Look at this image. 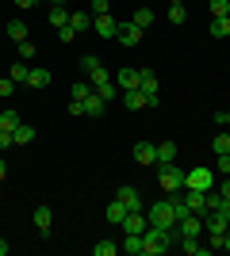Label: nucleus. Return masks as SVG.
<instances>
[{
  "instance_id": "30",
  "label": "nucleus",
  "mask_w": 230,
  "mask_h": 256,
  "mask_svg": "<svg viewBox=\"0 0 230 256\" xmlns=\"http://www.w3.org/2000/svg\"><path fill=\"white\" fill-rule=\"evenodd\" d=\"M131 20H134V23H138V27L146 31V27H153V12H150V8H138V12L131 16Z\"/></svg>"
},
{
  "instance_id": "27",
  "label": "nucleus",
  "mask_w": 230,
  "mask_h": 256,
  "mask_svg": "<svg viewBox=\"0 0 230 256\" xmlns=\"http://www.w3.org/2000/svg\"><path fill=\"white\" fill-rule=\"evenodd\" d=\"M108 80H111V73H108V69H104V65H100V69H92V73H88V84H92V92H96L100 84H108Z\"/></svg>"
},
{
  "instance_id": "15",
  "label": "nucleus",
  "mask_w": 230,
  "mask_h": 256,
  "mask_svg": "<svg viewBox=\"0 0 230 256\" xmlns=\"http://www.w3.org/2000/svg\"><path fill=\"white\" fill-rule=\"evenodd\" d=\"M50 27H54V31L69 27V8L66 4H50Z\"/></svg>"
},
{
  "instance_id": "51",
  "label": "nucleus",
  "mask_w": 230,
  "mask_h": 256,
  "mask_svg": "<svg viewBox=\"0 0 230 256\" xmlns=\"http://www.w3.org/2000/svg\"><path fill=\"white\" fill-rule=\"evenodd\" d=\"M50 4H66V0H50Z\"/></svg>"
},
{
  "instance_id": "4",
  "label": "nucleus",
  "mask_w": 230,
  "mask_h": 256,
  "mask_svg": "<svg viewBox=\"0 0 230 256\" xmlns=\"http://www.w3.org/2000/svg\"><path fill=\"white\" fill-rule=\"evenodd\" d=\"M184 188H192V192H211L215 188V168H188L184 172Z\"/></svg>"
},
{
  "instance_id": "24",
  "label": "nucleus",
  "mask_w": 230,
  "mask_h": 256,
  "mask_svg": "<svg viewBox=\"0 0 230 256\" xmlns=\"http://www.w3.org/2000/svg\"><path fill=\"white\" fill-rule=\"evenodd\" d=\"M12 138H16V146H31L39 134H35V126H23V122H20V126L12 130Z\"/></svg>"
},
{
  "instance_id": "16",
  "label": "nucleus",
  "mask_w": 230,
  "mask_h": 256,
  "mask_svg": "<svg viewBox=\"0 0 230 256\" xmlns=\"http://www.w3.org/2000/svg\"><path fill=\"white\" fill-rule=\"evenodd\" d=\"M115 84H119V92L138 88V69H119V73H115Z\"/></svg>"
},
{
  "instance_id": "23",
  "label": "nucleus",
  "mask_w": 230,
  "mask_h": 256,
  "mask_svg": "<svg viewBox=\"0 0 230 256\" xmlns=\"http://www.w3.org/2000/svg\"><path fill=\"white\" fill-rule=\"evenodd\" d=\"M69 27L73 31H88L92 27V12H69Z\"/></svg>"
},
{
  "instance_id": "35",
  "label": "nucleus",
  "mask_w": 230,
  "mask_h": 256,
  "mask_svg": "<svg viewBox=\"0 0 230 256\" xmlns=\"http://www.w3.org/2000/svg\"><path fill=\"white\" fill-rule=\"evenodd\" d=\"M0 126H4V130H16V126H20V115H16V111H0Z\"/></svg>"
},
{
  "instance_id": "21",
  "label": "nucleus",
  "mask_w": 230,
  "mask_h": 256,
  "mask_svg": "<svg viewBox=\"0 0 230 256\" xmlns=\"http://www.w3.org/2000/svg\"><path fill=\"white\" fill-rule=\"evenodd\" d=\"M180 248H184L188 256H207L211 252L207 245H199V237H180Z\"/></svg>"
},
{
  "instance_id": "37",
  "label": "nucleus",
  "mask_w": 230,
  "mask_h": 256,
  "mask_svg": "<svg viewBox=\"0 0 230 256\" xmlns=\"http://www.w3.org/2000/svg\"><path fill=\"white\" fill-rule=\"evenodd\" d=\"M88 92H92V84H88V80H77V84L69 88V96H73V100H85Z\"/></svg>"
},
{
  "instance_id": "47",
  "label": "nucleus",
  "mask_w": 230,
  "mask_h": 256,
  "mask_svg": "<svg viewBox=\"0 0 230 256\" xmlns=\"http://www.w3.org/2000/svg\"><path fill=\"white\" fill-rule=\"evenodd\" d=\"M8 252H12V245L4 241V237H0V256H8Z\"/></svg>"
},
{
  "instance_id": "34",
  "label": "nucleus",
  "mask_w": 230,
  "mask_h": 256,
  "mask_svg": "<svg viewBox=\"0 0 230 256\" xmlns=\"http://www.w3.org/2000/svg\"><path fill=\"white\" fill-rule=\"evenodd\" d=\"M16 46H20V62H31L35 54H39V50H35V42H31V38H23V42H16Z\"/></svg>"
},
{
  "instance_id": "20",
  "label": "nucleus",
  "mask_w": 230,
  "mask_h": 256,
  "mask_svg": "<svg viewBox=\"0 0 230 256\" xmlns=\"http://www.w3.org/2000/svg\"><path fill=\"white\" fill-rule=\"evenodd\" d=\"M176 160V142H161V146H157V168H161V164H173Z\"/></svg>"
},
{
  "instance_id": "41",
  "label": "nucleus",
  "mask_w": 230,
  "mask_h": 256,
  "mask_svg": "<svg viewBox=\"0 0 230 256\" xmlns=\"http://www.w3.org/2000/svg\"><path fill=\"white\" fill-rule=\"evenodd\" d=\"M211 16H230V0H211Z\"/></svg>"
},
{
  "instance_id": "3",
  "label": "nucleus",
  "mask_w": 230,
  "mask_h": 256,
  "mask_svg": "<svg viewBox=\"0 0 230 256\" xmlns=\"http://www.w3.org/2000/svg\"><path fill=\"white\" fill-rule=\"evenodd\" d=\"M150 226H161V230H173L176 226V210H173V199H157V203L150 206Z\"/></svg>"
},
{
  "instance_id": "52",
  "label": "nucleus",
  "mask_w": 230,
  "mask_h": 256,
  "mask_svg": "<svg viewBox=\"0 0 230 256\" xmlns=\"http://www.w3.org/2000/svg\"><path fill=\"white\" fill-rule=\"evenodd\" d=\"M173 4H184V0H173Z\"/></svg>"
},
{
  "instance_id": "13",
  "label": "nucleus",
  "mask_w": 230,
  "mask_h": 256,
  "mask_svg": "<svg viewBox=\"0 0 230 256\" xmlns=\"http://www.w3.org/2000/svg\"><path fill=\"white\" fill-rule=\"evenodd\" d=\"M134 160H138L142 168L157 164V146H150V142H138V146H134Z\"/></svg>"
},
{
  "instance_id": "14",
  "label": "nucleus",
  "mask_w": 230,
  "mask_h": 256,
  "mask_svg": "<svg viewBox=\"0 0 230 256\" xmlns=\"http://www.w3.org/2000/svg\"><path fill=\"white\" fill-rule=\"evenodd\" d=\"M81 104H85V115H92V118H100L104 111H108V100L100 96V92H88V96L81 100Z\"/></svg>"
},
{
  "instance_id": "17",
  "label": "nucleus",
  "mask_w": 230,
  "mask_h": 256,
  "mask_svg": "<svg viewBox=\"0 0 230 256\" xmlns=\"http://www.w3.org/2000/svg\"><path fill=\"white\" fill-rule=\"evenodd\" d=\"M123 252L142 256V252H146V237H142V234H127V237H123Z\"/></svg>"
},
{
  "instance_id": "53",
  "label": "nucleus",
  "mask_w": 230,
  "mask_h": 256,
  "mask_svg": "<svg viewBox=\"0 0 230 256\" xmlns=\"http://www.w3.org/2000/svg\"><path fill=\"white\" fill-rule=\"evenodd\" d=\"M35 4H39V0H35Z\"/></svg>"
},
{
  "instance_id": "19",
  "label": "nucleus",
  "mask_w": 230,
  "mask_h": 256,
  "mask_svg": "<svg viewBox=\"0 0 230 256\" xmlns=\"http://www.w3.org/2000/svg\"><path fill=\"white\" fill-rule=\"evenodd\" d=\"M207 31H211V38H230V16H215Z\"/></svg>"
},
{
  "instance_id": "44",
  "label": "nucleus",
  "mask_w": 230,
  "mask_h": 256,
  "mask_svg": "<svg viewBox=\"0 0 230 256\" xmlns=\"http://www.w3.org/2000/svg\"><path fill=\"white\" fill-rule=\"evenodd\" d=\"M69 115L81 118V115H85V104H81V100H69Z\"/></svg>"
},
{
  "instance_id": "36",
  "label": "nucleus",
  "mask_w": 230,
  "mask_h": 256,
  "mask_svg": "<svg viewBox=\"0 0 230 256\" xmlns=\"http://www.w3.org/2000/svg\"><path fill=\"white\" fill-rule=\"evenodd\" d=\"M100 65H104V62H100L96 54H85V58H81V69H85V76L92 73V69H100Z\"/></svg>"
},
{
  "instance_id": "22",
  "label": "nucleus",
  "mask_w": 230,
  "mask_h": 256,
  "mask_svg": "<svg viewBox=\"0 0 230 256\" xmlns=\"http://www.w3.org/2000/svg\"><path fill=\"white\" fill-rule=\"evenodd\" d=\"M138 88H142V92H157V73H153V69H138Z\"/></svg>"
},
{
  "instance_id": "28",
  "label": "nucleus",
  "mask_w": 230,
  "mask_h": 256,
  "mask_svg": "<svg viewBox=\"0 0 230 256\" xmlns=\"http://www.w3.org/2000/svg\"><path fill=\"white\" fill-rule=\"evenodd\" d=\"M4 31H8V38H12V42H23V38H27V27H23L20 20H12L8 27H4Z\"/></svg>"
},
{
  "instance_id": "26",
  "label": "nucleus",
  "mask_w": 230,
  "mask_h": 256,
  "mask_svg": "<svg viewBox=\"0 0 230 256\" xmlns=\"http://www.w3.org/2000/svg\"><path fill=\"white\" fill-rule=\"evenodd\" d=\"M50 84V73H46V69H31V73H27V88H46Z\"/></svg>"
},
{
  "instance_id": "2",
  "label": "nucleus",
  "mask_w": 230,
  "mask_h": 256,
  "mask_svg": "<svg viewBox=\"0 0 230 256\" xmlns=\"http://www.w3.org/2000/svg\"><path fill=\"white\" fill-rule=\"evenodd\" d=\"M184 172L188 168H180V164H161V168H157V184H161V192H169V195H176L180 192V188H184Z\"/></svg>"
},
{
  "instance_id": "50",
  "label": "nucleus",
  "mask_w": 230,
  "mask_h": 256,
  "mask_svg": "<svg viewBox=\"0 0 230 256\" xmlns=\"http://www.w3.org/2000/svg\"><path fill=\"white\" fill-rule=\"evenodd\" d=\"M226 248H230V230H226Z\"/></svg>"
},
{
  "instance_id": "46",
  "label": "nucleus",
  "mask_w": 230,
  "mask_h": 256,
  "mask_svg": "<svg viewBox=\"0 0 230 256\" xmlns=\"http://www.w3.org/2000/svg\"><path fill=\"white\" fill-rule=\"evenodd\" d=\"M219 195H222V199H230V180H226V184H219Z\"/></svg>"
},
{
  "instance_id": "31",
  "label": "nucleus",
  "mask_w": 230,
  "mask_h": 256,
  "mask_svg": "<svg viewBox=\"0 0 230 256\" xmlns=\"http://www.w3.org/2000/svg\"><path fill=\"white\" fill-rule=\"evenodd\" d=\"M215 176H230V153H215Z\"/></svg>"
},
{
  "instance_id": "9",
  "label": "nucleus",
  "mask_w": 230,
  "mask_h": 256,
  "mask_svg": "<svg viewBox=\"0 0 230 256\" xmlns=\"http://www.w3.org/2000/svg\"><path fill=\"white\" fill-rule=\"evenodd\" d=\"M199 218H203V230H207V234H226L230 230V218L222 210H207V214H199Z\"/></svg>"
},
{
  "instance_id": "40",
  "label": "nucleus",
  "mask_w": 230,
  "mask_h": 256,
  "mask_svg": "<svg viewBox=\"0 0 230 256\" xmlns=\"http://www.w3.org/2000/svg\"><path fill=\"white\" fill-rule=\"evenodd\" d=\"M88 12H92V16H104V12H111V0H92Z\"/></svg>"
},
{
  "instance_id": "38",
  "label": "nucleus",
  "mask_w": 230,
  "mask_h": 256,
  "mask_svg": "<svg viewBox=\"0 0 230 256\" xmlns=\"http://www.w3.org/2000/svg\"><path fill=\"white\" fill-rule=\"evenodd\" d=\"M115 88H119V84H115V80H108V84H100L96 92H100V96H104V100H108V104H111V100L119 96V92H115Z\"/></svg>"
},
{
  "instance_id": "45",
  "label": "nucleus",
  "mask_w": 230,
  "mask_h": 256,
  "mask_svg": "<svg viewBox=\"0 0 230 256\" xmlns=\"http://www.w3.org/2000/svg\"><path fill=\"white\" fill-rule=\"evenodd\" d=\"M73 34H77L73 27H62V31H58V38H62V42H73Z\"/></svg>"
},
{
  "instance_id": "43",
  "label": "nucleus",
  "mask_w": 230,
  "mask_h": 256,
  "mask_svg": "<svg viewBox=\"0 0 230 256\" xmlns=\"http://www.w3.org/2000/svg\"><path fill=\"white\" fill-rule=\"evenodd\" d=\"M211 122H219V126H230V111H215V115H211Z\"/></svg>"
},
{
  "instance_id": "10",
  "label": "nucleus",
  "mask_w": 230,
  "mask_h": 256,
  "mask_svg": "<svg viewBox=\"0 0 230 256\" xmlns=\"http://www.w3.org/2000/svg\"><path fill=\"white\" fill-rule=\"evenodd\" d=\"M92 27H96L100 38H115V27H119V20H115L111 12H104V16H92Z\"/></svg>"
},
{
  "instance_id": "6",
  "label": "nucleus",
  "mask_w": 230,
  "mask_h": 256,
  "mask_svg": "<svg viewBox=\"0 0 230 256\" xmlns=\"http://www.w3.org/2000/svg\"><path fill=\"white\" fill-rule=\"evenodd\" d=\"M115 42L127 46V50H131V46H138V42H142V27H138L134 20H123L119 27H115Z\"/></svg>"
},
{
  "instance_id": "33",
  "label": "nucleus",
  "mask_w": 230,
  "mask_h": 256,
  "mask_svg": "<svg viewBox=\"0 0 230 256\" xmlns=\"http://www.w3.org/2000/svg\"><path fill=\"white\" fill-rule=\"evenodd\" d=\"M211 150H215V153H230V134H226V130H222V134H215Z\"/></svg>"
},
{
  "instance_id": "7",
  "label": "nucleus",
  "mask_w": 230,
  "mask_h": 256,
  "mask_svg": "<svg viewBox=\"0 0 230 256\" xmlns=\"http://www.w3.org/2000/svg\"><path fill=\"white\" fill-rule=\"evenodd\" d=\"M115 199H119L127 210H146V206H142V195H138L134 184H119V188H115Z\"/></svg>"
},
{
  "instance_id": "5",
  "label": "nucleus",
  "mask_w": 230,
  "mask_h": 256,
  "mask_svg": "<svg viewBox=\"0 0 230 256\" xmlns=\"http://www.w3.org/2000/svg\"><path fill=\"white\" fill-rule=\"evenodd\" d=\"M123 107H127V111L157 107V92H142V88H131V92H123Z\"/></svg>"
},
{
  "instance_id": "32",
  "label": "nucleus",
  "mask_w": 230,
  "mask_h": 256,
  "mask_svg": "<svg viewBox=\"0 0 230 256\" xmlns=\"http://www.w3.org/2000/svg\"><path fill=\"white\" fill-rule=\"evenodd\" d=\"M188 20V12H184V4H173V8H169V23H173V27H180V23Z\"/></svg>"
},
{
  "instance_id": "25",
  "label": "nucleus",
  "mask_w": 230,
  "mask_h": 256,
  "mask_svg": "<svg viewBox=\"0 0 230 256\" xmlns=\"http://www.w3.org/2000/svg\"><path fill=\"white\" fill-rule=\"evenodd\" d=\"M27 73H31V65H27V62H12V69H8V76L16 80V84H27Z\"/></svg>"
},
{
  "instance_id": "11",
  "label": "nucleus",
  "mask_w": 230,
  "mask_h": 256,
  "mask_svg": "<svg viewBox=\"0 0 230 256\" xmlns=\"http://www.w3.org/2000/svg\"><path fill=\"white\" fill-rule=\"evenodd\" d=\"M31 218H35V230L43 237H50V230H54V210H50V206H35Z\"/></svg>"
},
{
  "instance_id": "1",
  "label": "nucleus",
  "mask_w": 230,
  "mask_h": 256,
  "mask_svg": "<svg viewBox=\"0 0 230 256\" xmlns=\"http://www.w3.org/2000/svg\"><path fill=\"white\" fill-rule=\"evenodd\" d=\"M146 252L142 256H161V252H169V248L176 245V241H180V237H176V226L173 230H161V226H146Z\"/></svg>"
},
{
  "instance_id": "18",
  "label": "nucleus",
  "mask_w": 230,
  "mask_h": 256,
  "mask_svg": "<svg viewBox=\"0 0 230 256\" xmlns=\"http://www.w3.org/2000/svg\"><path fill=\"white\" fill-rule=\"evenodd\" d=\"M127 214H131V210H127V206H123L119 199H111V203H108V210H104V218H108L111 226H123V218H127Z\"/></svg>"
},
{
  "instance_id": "12",
  "label": "nucleus",
  "mask_w": 230,
  "mask_h": 256,
  "mask_svg": "<svg viewBox=\"0 0 230 256\" xmlns=\"http://www.w3.org/2000/svg\"><path fill=\"white\" fill-rule=\"evenodd\" d=\"M146 226H150L146 210H131L127 218H123V234H146Z\"/></svg>"
},
{
  "instance_id": "42",
  "label": "nucleus",
  "mask_w": 230,
  "mask_h": 256,
  "mask_svg": "<svg viewBox=\"0 0 230 256\" xmlns=\"http://www.w3.org/2000/svg\"><path fill=\"white\" fill-rule=\"evenodd\" d=\"M12 146H16V138H12V130H4V126H0V150H12Z\"/></svg>"
},
{
  "instance_id": "48",
  "label": "nucleus",
  "mask_w": 230,
  "mask_h": 256,
  "mask_svg": "<svg viewBox=\"0 0 230 256\" xmlns=\"http://www.w3.org/2000/svg\"><path fill=\"white\" fill-rule=\"evenodd\" d=\"M12 4H20V8H31L35 0H12Z\"/></svg>"
},
{
  "instance_id": "8",
  "label": "nucleus",
  "mask_w": 230,
  "mask_h": 256,
  "mask_svg": "<svg viewBox=\"0 0 230 256\" xmlns=\"http://www.w3.org/2000/svg\"><path fill=\"white\" fill-rule=\"evenodd\" d=\"M199 234H203V218L199 214H184L176 222V237H199Z\"/></svg>"
},
{
  "instance_id": "39",
  "label": "nucleus",
  "mask_w": 230,
  "mask_h": 256,
  "mask_svg": "<svg viewBox=\"0 0 230 256\" xmlns=\"http://www.w3.org/2000/svg\"><path fill=\"white\" fill-rule=\"evenodd\" d=\"M8 96H16V80L4 76V80H0V100H8Z\"/></svg>"
},
{
  "instance_id": "29",
  "label": "nucleus",
  "mask_w": 230,
  "mask_h": 256,
  "mask_svg": "<svg viewBox=\"0 0 230 256\" xmlns=\"http://www.w3.org/2000/svg\"><path fill=\"white\" fill-rule=\"evenodd\" d=\"M115 252H119L115 241H96V245H92V256H115Z\"/></svg>"
},
{
  "instance_id": "49",
  "label": "nucleus",
  "mask_w": 230,
  "mask_h": 256,
  "mask_svg": "<svg viewBox=\"0 0 230 256\" xmlns=\"http://www.w3.org/2000/svg\"><path fill=\"white\" fill-rule=\"evenodd\" d=\"M4 176H8V164H4V160H0V180H4Z\"/></svg>"
}]
</instances>
